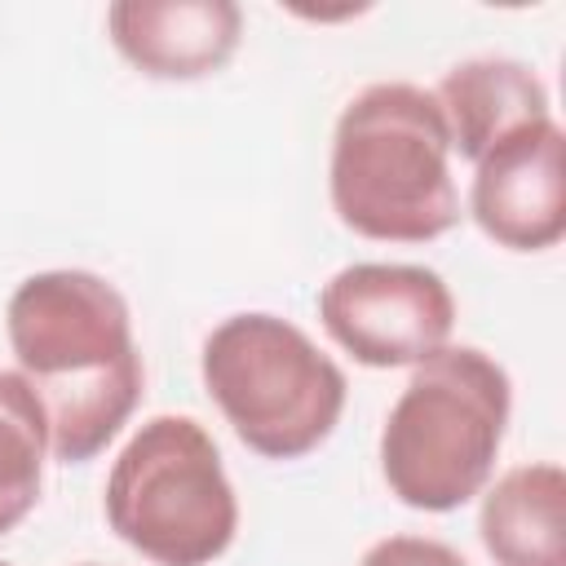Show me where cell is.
<instances>
[{
	"label": "cell",
	"instance_id": "cell-6",
	"mask_svg": "<svg viewBox=\"0 0 566 566\" xmlns=\"http://www.w3.org/2000/svg\"><path fill=\"white\" fill-rule=\"evenodd\" d=\"M327 336L363 367H416L451 340L455 296L429 265L354 261L318 292Z\"/></svg>",
	"mask_w": 566,
	"mask_h": 566
},
{
	"label": "cell",
	"instance_id": "cell-12",
	"mask_svg": "<svg viewBox=\"0 0 566 566\" xmlns=\"http://www.w3.org/2000/svg\"><path fill=\"white\" fill-rule=\"evenodd\" d=\"M358 566H469L451 544L424 535H385L376 539Z\"/></svg>",
	"mask_w": 566,
	"mask_h": 566
},
{
	"label": "cell",
	"instance_id": "cell-11",
	"mask_svg": "<svg viewBox=\"0 0 566 566\" xmlns=\"http://www.w3.org/2000/svg\"><path fill=\"white\" fill-rule=\"evenodd\" d=\"M49 416L22 371H0V535H9L44 486Z\"/></svg>",
	"mask_w": 566,
	"mask_h": 566
},
{
	"label": "cell",
	"instance_id": "cell-3",
	"mask_svg": "<svg viewBox=\"0 0 566 566\" xmlns=\"http://www.w3.org/2000/svg\"><path fill=\"white\" fill-rule=\"evenodd\" d=\"M513 380L478 345H442L411 367L380 429L389 495L420 513H451L482 495L509 433Z\"/></svg>",
	"mask_w": 566,
	"mask_h": 566
},
{
	"label": "cell",
	"instance_id": "cell-13",
	"mask_svg": "<svg viewBox=\"0 0 566 566\" xmlns=\"http://www.w3.org/2000/svg\"><path fill=\"white\" fill-rule=\"evenodd\" d=\"M80 566H97V562H80Z\"/></svg>",
	"mask_w": 566,
	"mask_h": 566
},
{
	"label": "cell",
	"instance_id": "cell-9",
	"mask_svg": "<svg viewBox=\"0 0 566 566\" xmlns=\"http://www.w3.org/2000/svg\"><path fill=\"white\" fill-rule=\"evenodd\" d=\"M433 102L447 119L451 150L469 164H478L500 137H509L522 124L548 119V88L544 80L517 62V57H469L455 62L442 84L433 88Z\"/></svg>",
	"mask_w": 566,
	"mask_h": 566
},
{
	"label": "cell",
	"instance_id": "cell-8",
	"mask_svg": "<svg viewBox=\"0 0 566 566\" xmlns=\"http://www.w3.org/2000/svg\"><path fill=\"white\" fill-rule=\"evenodd\" d=\"M111 44L150 80H199L221 71L243 35L234 0H115L106 9Z\"/></svg>",
	"mask_w": 566,
	"mask_h": 566
},
{
	"label": "cell",
	"instance_id": "cell-1",
	"mask_svg": "<svg viewBox=\"0 0 566 566\" xmlns=\"http://www.w3.org/2000/svg\"><path fill=\"white\" fill-rule=\"evenodd\" d=\"M18 371L49 416V451L66 464L93 460L142 398L133 314L115 283L93 270H40L4 310Z\"/></svg>",
	"mask_w": 566,
	"mask_h": 566
},
{
	"label": "cell",
	"instance_id": "cell-4",
	"mask_svg": "<svg viewBox=\"0 0 566 566\" xmlns=\"http://www.w3.org/2000/svg\"><path fill=\"white\" fill-rule=\"evenodd\" d=\"M199 376L234 438L265 460H301L323 447L349 394L336 358L265 310L217 323L203 340Z\"/></svg>",
	"mask_w": 566,
	"mask_h": 566
},
{
	"label": "cell",
	"instance_id": "cell-10",
	"mask_svg": "<svg viewBox=\"0 0 566 566\" xmlns=\"http://www.w3.org/2000/svg\"><path fill=\"white\" fill-rule=\"evenodd\" d=\"M478 535L495 566H566V473L553 460L513 464L482 486Z\"/></svg>",
	"mask_w": 566,
	"mask_h": 566
},
{
	"label": "cell",
	"instance_id": "cell-2",
	"mask_svg": "<svg viewBox=\"0 0 566 566\" xmlns=\"http://www.w3.org/2000/svg\"><path fill=\"white\" fill-rule=\"evenodd\" d=\"M327 195L345 230L376 243H429L460 221L451 133L429 88L367 84L332 128Z\"/></svg>",
	"mask_w": 566,
	"mask_h": 566
},
{
	"label": "cell",
	"instance_id": "cell-5",
	"mask_svg": "<svg viewBox=\"0 0 566 566\" xmlns=\"http://www.w3.org/2000/svg\"><path fill=\"white\" fill-rule=\"evenodd\" d=\"M106 526L155 566H208L239 535V495L195 416H150L102 491Z\"/></svg>",
	"mask_w": 566,
	"mask_h": 566
},
{
	"label": "cell",
	"instance_id": "cell-7",
	"mask_svg": "<svg viewBox=\"0 0 566 566\" xmlns=\"http://www.w3.org/2000/svg\"><path fill=\"white\" fill-rule=\"evenodd\" d=\"M566 133L535 119L500 137L478 164L469 186V212L478 230L509 252H544L566 234Z\"/></svg>",
	"mask_w": 566,
	"mask_h": 566
},
{
	"label": "cell",
	"instance_id": "cell-14",
	"mask_svg": "<svg viewBox=\"0 0 566 566\" xmlns=\"http://www.w3.org/2000/svg\"><path fill=\"white\" fill-rule=\"evenodd\" d=\"M0 566H9V562H0Z\"/></svg>",
	"mask_w": 566,
	"mask_h": 566
}]
</instances>
